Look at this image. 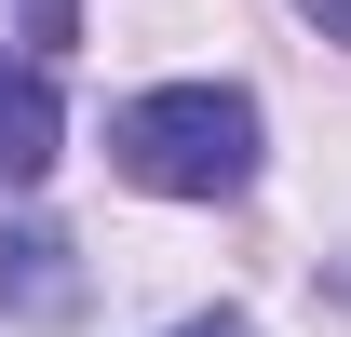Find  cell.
Masks as SVG:
<instances>
[{
    "label": "cell",
    "instance_id": "6da1fadb",
    "mask_svg": "<svg viewBox=\"0 0 351 337\" xmlns=\"http://www.w3.org/2000/svg\"><path fill=\"white\" fill-rule=\"evenodd\" d=\"M108 162L149 203H243L257 189V95L243 82H149V95H122Z\"/></svg>",
    "mask_w": 351,
    "mask_h": 337
},
{
    "label": "cell",
    "instance_id": "7a4b0ae2",
    "mask_svg": "<svg viewBox=\"0 0 351 337\" xmlns=\"http://www.w3.org/2000/svg\"><path fill=\"white\" fill-rule=\"evenodd\" d=\"M54 149H68V95H54L41 54H0V189H41Z\"/></svg>",
    "mask_w": 351,
    "mask_h": 337
},
{
    "label": "cell",
    "instance_id": "3957f363",
    "mask_svg": "<svg viewBox=\"0 0 351 337\" xmlns=\"http://www.w3.org/2000/svg\"><path fill=\"white\" fill-rule=\"evenodd\" d=\"M0 310H27V324H68L82 310V270L54 229H0Z\"/></svg>",
    "mask_w": 351,
    "mask_h": 337
},
{
    "label": "cell",
    "instance_id": "277c9868",
    "mask_svg": "<svg viewBox=\"0 0 351 337\" xmlns=\"http://www.w3.org/2000/svg\"><path fill=\"white\" fill-rule=\"evenodd\" d=\"M14 27H27V54H41V68H54V54L82 41V0H14Z\"/></svg>",
    "mask_w": 351,
    "mask_h": 337
},
{
    "label": "cell",
    "instance_id": "5b68a950",
    "mask_svg": "<svg viewBox=\"0 0 351 337\" xmlns=\"http://www.w3.org/2000/svg\"><path fill=\"white\" fill-rule=\"evenodd\" d=\"M162 337H257L243 310H189V324H162Z\"/></svg>",
    "mask_w": 351,
    "mask_h": 337
},
{
    "label": "cell",
    "instance_id": "8992f818",
    "mask_svg": "<svg viewBox=\"0 0 351 337\" xmlns=\"http://www.w3.org/2000/svg\"><path fill=\"white\" fill-rule=\"evenodd\" d=\"M311 27H324V41H351V0H311Z\"/></svg>",
    "mask_w": 351,
    "mask_h": 337
}]
</instances>
